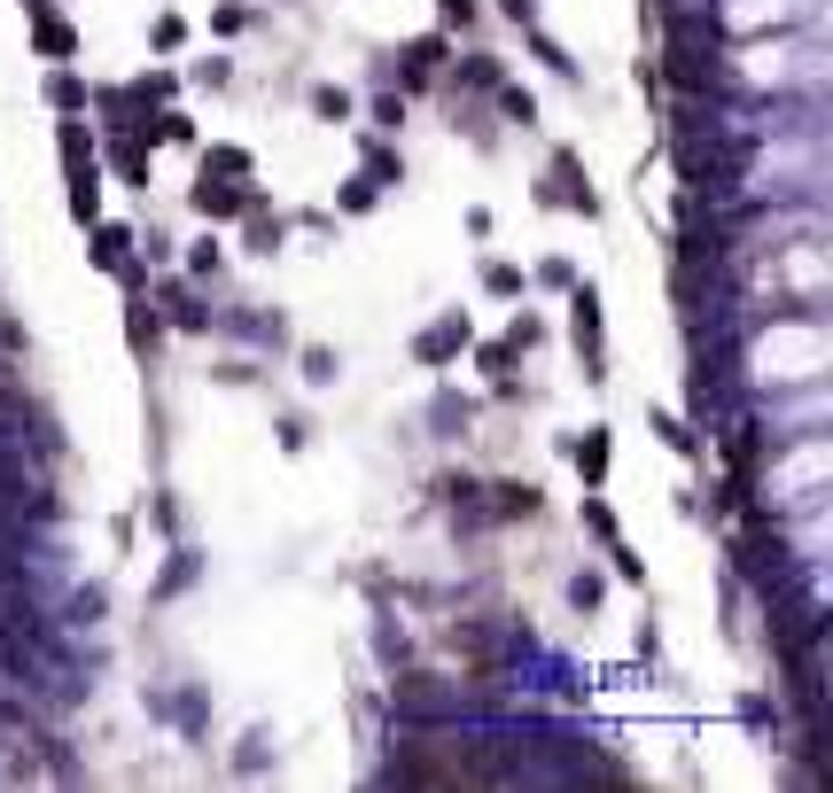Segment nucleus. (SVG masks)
<instances>
[{
    "mask_svg": "<svg viewBox=\"0 0 833 793\" xmlns=\"http://www.w3.org/2000/svg\"><path fill=\"white\" fill-rule=\"evenodd\" d=\"M195 211H203V218H234V211H241V195H234V188H211V180H203V188H195Z\"/></svg>",
    "mask_w": 833,
    "mask_h": 793,
    "instance_id": "1",
    "label": "nucleus"
},
{
    "mask_svg": "<svg viewBox=\"0 0 833 793\" xmlns=\"http://www.w3.org/2000/svg\"><path fill=\"white\" fill-rule=\"evenodd\" d=\"M452 342H468V327H437V335L421 342V359H444V350H452Z\"/></svg>",
    "mask_w": 833,
    "mask_h": 793,
    "instance_id": "2",
    "label": "nucleus"
},
{
    "mask_svg": "<svg viewBox=\"0 0 833 793\" xmlns=\"http://www.w3.org/2000/svg\"><path fill=\"white\" fill-rule=\"evenodd\" d=\"M498 498H507V513H538V490H530V483H507Z\"/></svg>",
    "mask_w": 833,
    "mask_h": 793,
    "instance_id": "3",
    "label": "nucleus"
},
{
    "mask_svg": "<svg viewBox=\"0 0 833 793\" xmlns=\"http://www.w3.org/2000/svg\"><path fill=\"white\" fill-rule=\"evenodd\" d=\"M576 467H585V475H600V467H608V444H600V435H585V452H576Z\"/></svg>",
    "mask_w": 833,
    "mask_h": 793,
    "instance_id": "4",
    "label": "nucleus"
}]
</instances>
